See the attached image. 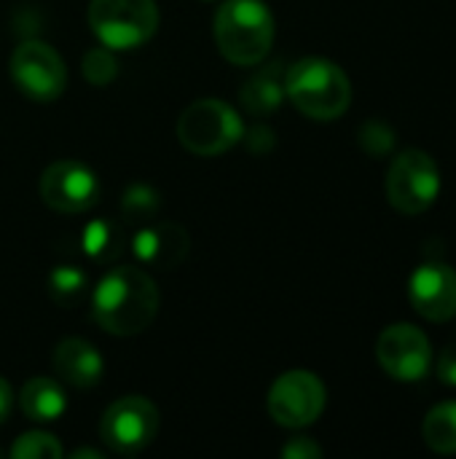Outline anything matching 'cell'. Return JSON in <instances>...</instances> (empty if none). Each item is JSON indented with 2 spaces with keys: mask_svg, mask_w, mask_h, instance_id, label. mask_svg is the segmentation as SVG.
Instances as JSON below:
<instances>
[{
  "mask_svg": "<svg viewBox=\"0 0 456 459\" xmlns=\"http://www.w3.org/2000/svg\"><path fill=\"white\" fill-rule=\"evenodd\" d=\"M89 27L113 51L137 48L159 30L156 0H91Z\"/></svg>",
  "mask_w": 456,
  "mask_h": 459,
  "instance_id": "obj_5",
  "label": "cell"
},
{
  "mask_svg": "<svg viewBox=\"0 0 456 459\" xmlns=\"http://www.w3.org/2000/svg\"><path fill=\"white\" fill-rule=\"evenodd\" d=\"M379 366L398 382H419L433 363L430 339L411 323H395L382 331L376 342Z\"/></svg>",
  "mask_w": 456,
  "mask_h": 459,
  "instance_id": "obj_11",
  "label": "cell"
},
{
  "mask_svg": "<svg viewBox=\"0 0 456 459\" xmlns=\"http://www.w3.org/2000/svg\"><path fill=\"white\" fill-rule=\"evenodd\" d=\"M73 457H75V459H83V457L102 459L105 455H102V452H97V449H78V452H73Z\"/></svg>",
  "mask_w": 456,
  "mask_h": 459,
  "instance_id": "obj_28",
  "label": "cell"
},
{
  "mask_svg": "<svg viewBox=\"0 0 456 459\" xmlns=\"http://www.w3.org/2000/svg\"><path fill=\"white\" fill-rule=\"evenodd\" d=\"M11 406H13V390H11V385L0 377V425L8 420Z\"/></svg>",
  "mask_w": 456,
  "mask_h": 459,
  "instance_id": "obj_27",
  "label": "cell"
},
{
  "mask_svg": "<svg viewBox=\"0 0 456 459\" xmlns=\"http://www.w3.org/2000/svg\"><path fill=\"white\" fill-rule=\"evenodd\" d=\"M177 137L196 156H218L231 151L245 137L239 113L223 100H196L177 118Z\"/></svg>",
  "mask_w": 456,
  "mask_h": 459,
  "instance_id": "obj_4",
  "label": "cell"
},
{
  "mask_svg": "<svg viewBox=\"0 0 456 459\" xmlns=\"http://www.w3.org/2000/svg\"><path fill=\"white\" fill-rule=\"evenodd\" d=\"M161 207V196L153 186L148 183H132L126 191H124V199H121V215L126 223H134V226H142L148 223Z\"/></svg>",
  "mask_w": 456,
  "mask_h": 459,
  "instance_id": "obj_19",
  "label": "cell"
},
{
  "mask_svg": "<svg viewBox=\"0 0 456 459\" xmlns=\"http://www.w3.org/2000/svg\"><path fill=\"white\" fill-rule=\"evenodd\" d=\"M280 455L285 459H320L323 457V449H320V444H317L314 438H309V436H296V438H290V441L282 446Z\"/></svg>",
  "mask_w": 456,
  "mask_h": 459,
  "instance_id": "obj_24",
  "label": "cell"
},
{
  "mask_svg": "<svg viewBox=\"0 0 456 459\" xmlns=\"http://www.w3.org/2000/svg\"><path fill=\"white\" fill-rule=\"evenodd\" d=\"M360 145L371 156H387L395 148V132L387 121L371 118L360 126Z\"/></svg>",
  "mask_w": 456,
  "mask_h": 459,
  "instance_id": "obj_23",
  "label": "cell"
},
{
  "mask_svg": "<svg viewBox=\"0 0 456 459\" xmlns=\"http://www.w3.org/2000/svg\"><path fill=\"white\" fill-rule=\"evenodd\" d=\"M422 438L438 455H456V401L430 409L422 422Z\"/></svg>",
  "mask_w": 456,
  "mask_h": 459,
  "instance_id": "obj_17",
  "label": "cell"
},
{
  "mask_svg": "<svg viewBox=\"0 0 456 459\" xmlns=\"http://www.w3.org/2000/svg\"><path fill=\"white\" fill-rule=\"evenodd\" d=\"M11 78L19 91L35 102H54L67 89V67L54 46L22 40L11 54Z\"/></svg>",
  "mask_w": 456,
  "mask_h": 459,
  "instance_id": "obj_8",
  "label": "cell"
},
{
  "mask_svg": "<svg viewBox=\"0 0 456 459\" xmlns=\"http://www.w3.org/2000/svg\"><path fill=\"white\" fill-rule=\"evenodd\" d=\"M325 385L317 374L312 371H288L282 374L266 398L269 414L277 425L290 428V430H301L309 428L320 420V414L325 411Z\"/></svg>",
  "mask_w": 456,
  "mask_h": 459,
  "instance_id": "obj_7",
  "label": "cell"
},
{
  "mask_svg": "<svg viewBox=\"0 0 456 459\" xmlns=\"http://www.w3.org/2000/svg\"><path fill=\"white\" fill-rule=\"evenodd\" d=\"M441 194V169L427 151L406 148L387 172V199L403 215L427 212Z\"/></svg>",
  "mask_w": 456,
  "mask_h": 459,
  "instance_id": "obj_6",
  "label": "cell"
},
{
  "mask_svg": "<svg viewBox=\"0 0 456 459\" xmlns=\"http://www.w3.org/2000/svg\"><path fill=\"white\" fill-rule=\"evenodd\" d=\"M438 379L449 387H456V342L449 344L438 358Z\"/></svg>",
  "mask_w": 456,
  "mask_h": 459,
  "instance_id": "obj_25",
  "label": "cell"
},
{
  "mask_svg": "<svg viewBox=\"0 0 456 459\" xmlns=\"http://www.w3.org/2000/svg\"><path fill=\"white\" fill-rule=\"evenodd\" d=\"M19 406L32 422H56L67 409V395L59 382L48 377H32L19 393Z\"/></svg>",
  "mask_w": 456,
  "mask_h": 459,
  "instance_id": "obj_15",
  "label": "cell"
},
{
  "mask_svg": "<svg viewBox=\"0 0 456 459\" xmlns=\"http://www.w3.org/2000/svg\"><path fill=\"white\" fill-rule=\"evenodd\" d=\"M132 250L134 258L142 266L153 269H175L183 264L188 255V234L177 223H145L134 237H132Z\"/></svg>",
  "mask_w": 456,
  "mask_h": 459,
  "instance_id": "obj_13",
  "label": "cell"
},
{
  "mask_svg": "<svg viewBox=\"0 0 456 459\" xmlns=\"http://www.w3.org/2000/svg\"><path fill=\"white\" fill-rule=\"evenodd\" d=\"M242 108L253 116H269L274 113L285 100V73L280 65L263 67L261 73L250 75L239 89Z\"/></svg>",
  "mask_w": 456,
  "mask_h": 459,
  "instance_id": "obj_16",
  "label": "cell"
},
{
  "mask_svg": "<svg viewBox=\"0 0 456 459\" xmlns=\"http://www.w3.org/2000/svg\"><path fill=\"white\" fill-rule=\"evenodd\" d=\"M159 433V409L142 395H124L108 406L99 422V436L110 452L132 457L153 444Z\"/></svg>",
  "mask_w": 456,
  "mask_h": 459,
  "instance_id": "obj_9",
  "label": "cell"
},
{
  "mask_svg": "<svg viewBox=\"0 0 456 459\" xmlns=\"http://www.w3.org/2000/svg\"><path fill=\"white\" fill-rule=\"evenodd\" d=\"M40 199L54 212L81 215L99 202V180L86 164L75 159H59L40 175Z\"/></svg>",
  "mask_w": 456,
  "mask_h": 459,
  "instance_id": "obj_10",
  "label": "cell"
},
{
  "mask_svg": "<svg viewBox=\"0 0 456 459\" xmlns=\"http://www.w3.org/2000/svg\"><path fill=\"white\" fill-rule=\"evenodd\" d=\"M156 315L159 288L140 266H116L91 290V320L110 336H137Z\"/></svg>",
  "mask_w": 456,
  "mask_h": 459,
  "instance_id": "obj_1",
  "label": "cell"
},
{
  "mask_svg": "<svg viewBox=\"0 0 456 459\" xmlns=\"http://www.w3.org/2000/svg\"><path fill=\"white\" fill-rule=\"evenodd\" d=\"M204 3H215V0H204Z\"/></svg>",
  "mask_w": 456,
  "mask_h": 459,
  "instance_id": "obj_29",
  "label": "cell"
},
{
  "mask_svg": "<svg viewBox=\"0 0 456 459\" xmlns=\"http://www.w3.org/2000/svg\"><path fill=\"white\" fill-rule=\"evenodd\" d=\"M212 35L228 62L253 67L274 46V16L263 0H226L212 19Z\"/></svg>",
  "mask_w": 456,
  "mask_h": 459,
  "instance_id": "obj_3",
  "label": "cell"
},
{
  "mask_svg": "<svg viewBox=\"0 0 456 459\" xmlns=\"http://www.w3.org/2000/svg\"><path fill=\"white\" fill-rule=\"evenodd\" d=\"M285 97L314 121H336L352 105V83L336 62L304 56L285 70Z\"/></svg>",
  "mask_w": 456,
  "mask_h": 459,
  "instance_id": "obj_2",
  "label": "cell"
},
{
  "mask_svg": "<svg viewBox=\"0 0 456 459\" xmlns=\"http://www.w3.org/2000/svg\"><path fill=\"white\" fill-rule=\"evenodd\" d=\"M62 455H65L62 444L51 433H40V430L19 436L11 446L13 459H59Z\"/></svg>",
  "mask_w": 456,
  "mask_h": 459,
  "instance_id": "obj_20",
  "label": "cell"
},
{
  "mask_svg": "<svg viewBox=\"0 0 456 459\" xmlns=\"http://www.w3.org/2000/svg\"><path fill=\"white\" fill-rule=\"evenodd\" d=\"M46 290L56 307L70 309L89 293V274L78 266H56L48 274Z\"/></svg>",
  "mask_w": 456,
  "mask_h": 459,
  "instance_id": "obj_18",
  "label": "cell"
},
{
  "mask_svg": "<svg viewBox=\"0 0 456 459\" xmlns=\"http://www.w3.org/2000/svg\"><path fill=\"white\" fill-rule=\"evenodd\" d=\"M409 301L414 312L430 323L456 317V272L438 261L419 266L409 282Z\"/></svg>",
  "mask_w": 456,
  "mask_h": 459,
  "instance_id": "obj_12",
  "label": "cell"
},
{
  "mask_svg": "<svg viewBox=\"0 0 456 459\" xmlns=\"http://www.w3.org/2000/svg\"><path fill=\"white\" fill-rule=\"evenodd\" d=\"M242 140H247V148L253 153H266V151L274 148V132L269 126H253L250 134L242 137Z\"/></svg>",
  "mask_w": 456,
  "mask_h": 459,
  "instance_id": "obj_26",
  "label": "cell"
},
{
  "mask_svg": "<svg viewBox=\"0 0 456 459\" xmlns=\"http://www.w3.org/2000/svg\"><path fill=\"white\" fill-rule=\"evenodd\" d=\"M81 70L83 78L94 86H105L110 81H116L118 75V59L113 56V48L99 46V48H89L81 59Z\"/></svg>",
  "mask_w": 456,
  "mask_h": 459,
  "instance_id": "obj_21",
  "label": "cell"
},
{
  "mask_svg": "<svg viewBox=\"0 0 456 459\" xmlns=\"http://www.w3.org/2000/svg\"><path fill=\"white\" fill-rule=\"evenodd\" d=\"M54 374L67 382L70 387L78 390H89L102 379L105 363L102 355L97 352L94 344L83 342V339H65L56 344L54 358H51Z\"/></svg>",
  "mask_w": 456,
  "mask_h": 459,
  "instance_id": "obj_14",
  "label": "cell"
},
{
  "mask_svg": "<svg viewBox=\"0 0 456 459\" xmlns=\"http://www.w3.org/2000/svg\"><path fill=\"white\" fill-rule=\"evenodd\" d=\"M83 253L94 261H105L118 253V231L108 221H94L83 231Z\"/></svg>",
  "mask_w": 456,
  "mask_h": 459,
  "instance_id": "obj_22",
  "label": "cell"
}]
</instances>
